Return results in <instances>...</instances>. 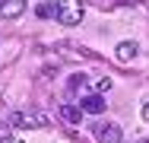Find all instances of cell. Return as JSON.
Here are the masks:
<instances>
[{
    "label": "cell",
    "mask_w": 149,
    "mask_h": 143,
    "mask_svg": "<svg viewBox=\"0 0 149 143\" xmlns=\"http://www.w3.org/2000/svg\"><path fill=\"white\" fill-rule=\"evenodd\" d=\"M54 19L63 26L83 22V0H54Z\"/></svg>",
    "instance_id": "6da1fadb"
},
{
    "label": "cell",
    "mask_w": 149,
    "mask_h": 143,
    "mask_svg": "<svg viewBox=\"0 0 149 143\" xmlns=\"http://www.w3.org/2000/svg\"><path fill=\"white\" fill-rule=\"evenodd\" d=\"M92 134H95L98 143H124V130L114 121H95L92 124Z\"/></svg>",
    "instance_id": "7a4b0ae2"
},
{
    "label": "cell",
    "mask_w": 149,
    "mask_h": 143,
    "mask_svg": "<svg viewBox=\"0 0 149 143\" xmlns=\"http://www.w3.org/2000/svg\"><path fill=\"white\" fill-rule=\"evenodd\" d=\"M79 108H83L86 114H102L105 111V99H102L98 92H86V95L79 99Z\"/></svg>",
    "instance_id": "3957f363"
},
{
    "label": "cell",
    "mask_w": 149,
    "mask_h": 143,
    "mask_svg": "<svg viewBox=\"0 0 149 143\" xmlns=\"http://www.w3.org/2000/svg\"><path fill=\"white\" fill-rule=\"evenodd\" d=\"M26 13V0H0V16L3 19H16Z\"/></svg>",
    "instance_id": "277c9868"
},
{
    "label": "cell",
    "mask_w": 149,
    "mask_h": 143,
    "mask_svg": "<svg viewBox=\"0 0 149 143\" xmlns=\"http://www.w3.org/2000/svg\"><path fill=\"white\" fill-rule=\"evenodd\" d=\"M114 54H118V60H133V57L140 54V45L136 41H120Z\"/></svg>",
    "instance_id": "5b68a950"
},
{
    "label": "cell",
    "mask_w": 149,
    "mask_h": 143,
    "mask_svg": "<svg viewBox=\"0 0 149 143\" xmlns=\"http://www.w3.org/2000/svg\"><path fill=\"white\" fill-rule=\"evenodd\" d=\"M79 111H83V108H73V105H60V118H63L70 127H76V124L83 121V118H79Z\"/></svg>",
    "instance_id": "8992f818"
},
{
    "label": "cell",
    "mask_w": 149,
    "mask_h": 143,
    "mask_svg": "<svg viewBox=\"0 0 149 143\" xmlns=\"http://www.w3.org/2000/svg\"><path fill=\"white\" fill-rule=\"evenodd\" d=\"M86 83H89V76H86V73H73V76L67 80V92H76L79 86H86Z\"/></svg>",
    "instance_id": "52a82bcc"
},
{
    "label": "cell",
    "mask_w": 149,
    "mask_h": 143,
    "mask_svg": "<svg viewBox=\"0 0 149 143\" xmlns=\"http://www.w3.org/2000/svg\"><path fill=\"white\" fill-rule=\"evenodd\" d=\"M35 16H38V19H51V16H54V3H38V6H35Z\"/></svg>",
    "instance_id": "ba28073f"
},
{
    "label": "cell",
    "mask_w": 149,
    "mask_h": 143,
    "mask_svg": "<svg viewBox=\"0 0 149 143\" xmlns=\"http://www.w3.org/2000/svg\"><path fill=\"white\" fill-rule=\"evenodd\" d=\"M143 118H146V121H149V102H146V105H143Z\"/></svg>",
    "instance_id": "9c48e42d"
},
{
    "label": "cell",
    "mask_w": 149,
    "mask_h": 143,
    "mask_svg": "<svg viewBox=\"0 0 149 143\" xmlns=\"http://www.w3.org/2000/svg\"><path fill=\"white\" fill-rule=\"evenodd\" d=\"M133 143H149V140H133Z\"/></svg>",
    "instance_id": "30bf717a"
}]
</instances>
